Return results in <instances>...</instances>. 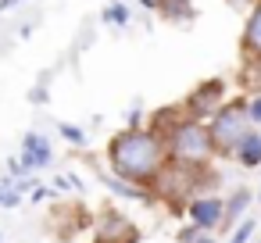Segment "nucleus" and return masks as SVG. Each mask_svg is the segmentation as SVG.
<instances>
[{
  "mask_svg": "<svg viewBox=\"0 0 261 243\" xmlns=\"http://www.w3.org/2000/svg\"><path fill=\"white\" fill-rule=\"evenodd\" d=\"M247 4H250V11H254L261 0H229V8H247Z\"/></svg>",
  "mask_w": 261,
  "mask_h": 243,
  "instance_id": "obj_22",
  "label": "nucleus"
},
{
  "mask_svg": "<svg viewBox=\"0 0 261 243\" xmlns=\"http://www.w3.org/2000/svg\"><path fill=\"white\" fill-rule=\"evenodd\" d=\"M0 239H4V232H0Z\"/></svg>",
  "mask_w": 261,
  "mask_h": 243,
  "instance_id": "obj_27",
  "label": "nucleus"
},
{
  "mask_svg": "<svg viewBox=\"0 0 261 243\" xmlns=\"http://www.w3.org/2000/svg\"><path fill=\"white\" fill-rule=\"evenodd\" d=\"M100 182L108 186V193L125 197V200H136V204H150V200H154L147 186H133V182H125V179H118V175H111V172H100Z\"/></svg>",
  "mask_w": 261,
  "mask_h": 243,
  "instance_id": "obj_10",
  "label": "nucleus"
},
{
  "mask_svg": "<svg viewBox=\"0 0 261 243\" xmlns=\"http://www.w3.org/2000/svg\"><path fill=\"white\" fill-rule=\"evenodd\" d=\"M22 165H25V172H40V168H47L50 161H54V147H50V140L43 136V132H25L22 136Z\"/></svg>",
  "mask_w": 261,
  "mask_h": 243,
  "instance_id": "obj_8",
  "label": "nucleus"
},
{
  "mask_svg": "<svg viewBox=\"0 0 261 243\" xmlns=\"http://www.w3.org/2000/svg\"><path fill=\"white\" fill-rule=\"evenodd\" d=\"M254 204V193L247 190V186H240V190H232L229 197H225V229H236L243 218H247V207Z\"/></svg>",
  "mask_w": 261,
  "mask_h": 243,
  "instance_id": "obj_11",
  "label": "nucleus"
},
{
  "mask_svg": "<svg viewBox=\"0 0 261 243\" xmlns=\"http://www.w3.org/2000/svg\"><path fill=\"white\" fill-rule=\"evenodd\" d=\"M247 115H250V125H254V129H261V90L247 100Z\"/></svg>",
  "mask_w": 261,
  "mask_h": 243,
  "instance_id": "obj_18",
  "label": "nucleus"
},
{
  "mask_svg": "<svg viewBox=\"0 0 261 243\" xmlns=\"http://www.w3.org/2000/svg\"><path fill=\"white\" fill-rule=\"evenodd\" d=\"M165 150H168V161H179V165H190V168H207L215 161L207 122H197V118L182 115L165 132Z\"/></svg>",
  "mask_w": 261,
  "mask_h": 243,
  "instance_id": "obj_3",
  "label": "nucleus"
},
{
  "mask_svg": "<svg viewBox=\"0 0 261 243\" xmlns=\"http://www.w3.org/2000/svg\"><path fill=\"white\" fill-rule=\"evenodd\" d=\"M257 200H261V190H257Z\"/></svg>",
  "mask_w": 261,
  "mask_h": 243,
  "instance_id": "obj_26",
  "label": "nucleus"
},
{
  "mask_svg": "<svg viewBox=\"0 0 261 243\" xmlns=\"http://www.w3.org/2000/svg\"><path fill=\"white\" fill-rule=\"evenodd\" d=\"M125 129H143V111H140V107H133V111H129V118H125Z\"/></svg>",
  "mask_w": 261,
  "mask_h": 243,
  "instance_id": "obj_20",
  "label": "nucleus"
},
{
  "mask_svg": "<svg viewBox=\"0 0 261 243\" xmlns=\"http://www.w3.org/2000/svg\"><path fill=\"white\" fill-rule=\"evenodd\" d=\"M186 214H190V222H193L197 229L215 232V229H222V222H225V197H218V193H197V197L186 204Z\"/></svg>",
  "mask_w": 261,
  "mask_h": 243,
  "instance_id": "obj_7",
  "label": "nucleus"
},
{
  "mask_svg": "<svg viewBox=\"0 0 261 243\" xmlns=\"http://www.w3.org/2000/svg\"><path fill=\"white\" fill-rule=\"evenodd\" d=\"M143 11H161V0H140Z\"/></svg>",
  "mask_w": 261,
  "mask_h": 243,
  "instance_id": "obj_23",
  "label": "nucleus"
},
{
  "mask_svg": "<svg viewBox=\"0 0 261 243\" xmlns=\"http://www.w3.org/2000/svg\"><path fill=\"white\" fill-rule=\"evenodd\" d=\"M58 129H61V140H68L72 147H86V129H79L72 122H61Z\"/></svg>",
  "mask_w": 261,
  "mask_h": 243,
  "instance_id": "obj_16",
  "label": "nucleus"
},
{
  "mask_svg": "<svg viewBox=\"0 0 261 243\" xmlns=\"http://www.w3.org/2000/svg\"><path fill=\"white\" fill-rule=\"evenodd\" d=\"M93 239L97 243H140V229L118 214V207H104L93 218Z\"/></svg>",
  "mask_w": 261,
  "mask_h": 243,
  "instance_id": "obj_6",
  "label": "nucleus"
},
{
  "mask_svg": "<svg viewBox=\"0 0 261 243\" xmlns=\"http://www.w3.org/2000/svg\"><path fill=\"white\" fill-rule=\"evenodd\" d=\"M161 15L168 22H190L193 18V8L186 4V0H161Z\"/></svg>",
  "mask_w": 261,
  "mask_h": 243,
  "instance_id": "obj_13",
  "label": "nucleus"
},
{
  "mask_svg": "<svg viewBox=\"0 0 261 243\" xmlns=\"http://www.w3.org/2000/svg\"><path fill=\"white\" fill-rule=\"evenodd\" d=\"M240 47H243V58H247L250 65H261V4L247 15V25H243V40H240Z\"/></svg>",
  "mask_w": 261,
  "mask_h": 243,
  "instance_id": "obj_9",
  "label": "nucleus"
},
{
  "mask_svg": "<svg viewBox=\"0 0 261 243\" xmlns=\"http://www.w3.org/2000/svg\"><path fill=\"white\" fill-rule=\"evenodd\" d=\"M104 22H108V25H118V29H122V25L129 22V8L122 4V0H118V4H108V8H104Z\"/></svg>",
  "mask_w": 261,
  "mask_h": 243,
  "instance_id": "obj_15",
  "label": "nucleus"
},
{
  "mask_svg": "<svg viewBox=\"0 0 261 243\" xmlns=\"http://www.w3.org/2000/svg\"><path fill=\"white\" fill-rule=\"evenodd\" d=\"M108 168L111 175L133 182V186H150V179L165 168L168 150H165V136L154 132L150 125L143 129H118L108 140Z\"/></svg>",
  "mask_w": 261,
  "mask_h": 243,
  "instance_id": "obj_1",
  "label": "nucleus"
},
{
  "mask_svg": "<svg viewBox=\"0 0 261 243\" xmlns=\"http://www.w3.org/2000/svg\"><path fill=\"white\" fill-rule=\"evenodd\" d=\"M254 229H257V225H254V218H243V222L232 229V236H229L225 243H250V239H254Z\"/></svg>",
  "mask_w": 261,
  "mask_h": 243,
  "instance_id": "obj_17",
  "label": "nucleus"
},
{
  "mask_svg": "<svg viewBox=\"0 0 261 243\" xmlns=\"http://www.w3.org/2000/svg\"><path fill=\"white\" fill-rule=\"evenodd\" d=\"M215 186H218V175L211 168H190L179 161H165V168L150 179L147 190L154 200H165V207L172 214H186V204L197 193H211Z\"/></svg>",
  "mask_w": 261,
  "mask_h": 243,
  "instance_id": "obj_2",
  "label": "nucleus"
},
{
  "mask_svg": "<svg viewBox=\"0 0 261 243\" xmlns=\"http://www.w3.org/2000/svg\"><path fill=\"white\" fill-rule=\"evenodd\" d=\"M197 243H215V236H211V232H200V239H197Z\"/></svg>",
  "mask_w": 261,
  "mask_h": 243,
  "instance_id": "obj_25",
  "label": "nucleus"
},
{
  "mask_svg": "<svg viewBox=\"0 0 261 243\" xmlns=\"http://www.w3.org/2000/svg\"><path fill=\"white\" fill-rule=\"evenodd\" d=\"M200 232H204V229H197V225L190 222V225H182V229L175 232V243H197V239H200Z\"/></svg>",
  "mask_w": 261,
  "mask_h": 243,
  "instance_id": "obj_19",
  "label": "nucleus"
},
{
  "mask_svg": "<svg viewBox=\"0 0 261 243\" xmlns=\"http://www.w3.org/2000/svg\"><path fill=\"white\" fill-rule=\"evenodd\" d=\"M18 204H22V193H18L15 182L4 175V179H0V207H8V211H11V207H18Z\"/></svg>",
  "mask_w": 261,
  "mask_h": 243,
  "instance_id": "obj_14",
  "label": "nucleus"
},
{
  "mask_svg": "<svg viewBox=\"0 0 261 243\" xmlns=\"http://www.w3.org/2000/svg\"><path fill=\"white\" fill-rule=\"evenodd\" d=\"M93 243H97V239H93Z\"/></svg>",
  "mask_w": 261,
  "mask_h": 243,
  "instance_id": "obj_28",
  "label": "nucleus"
},
{
  "mask_svg": "<svg viewBox=\"0 0 261 243\" xmlns=\"http://www.w3.org/2000/svg\"><path fill=\"white\" fill-rule=\"evenodd\" d=\"M47 197H50V190H47V186H36V190H33V204H43Z\"/></svg>",
  "mask_w": 261,
  "mask_h": 243,
  "instance_id": "obj_21",
  "label": "nucleus"
},
{
  "mask_svg": "<svg viewBox=\"0 0 261 243\" xmlns=\"http://www.w3.org/2000/svg\"><path fill=\"white\" fill-rule=\"evenodd\" d=\"M250 129H254V125H250V115H247V100H229V104L207 122L215 157H232L236 147L243 143V136H247Z\"/></svg>",
  "mask_w": 261,
  "mask_h": 243,
  "instance_id": "obj_4",
  "label": "nucleus"
},
{
  "mask_svg": "<svg viewBox=\"0 0 261 243\" xmlns=\"http://www.w3.org/2000/svg\"><path fill=\"white\" fill-rule=\"evenodd\" d=\"M232 161H236L240 168H261V129H250V132L243 136V143L236 147Z\"/></svg>",
  "mask_w": 261,
  "mask_h": 243,
  "instance_id": "obj_12",
  "label": "nucleus"
},
{
  "mask_svg": "<svg viewBox=\"0 0 261 243\" xmlns=\"http://www.w3.org/2000/svg\"><path fill=\"white\" fill-rule=\"evenodd\" d=\"M15 4H22V0H0V11H11Z\"/></svg>",
  "mask_w": 261,
  "mask_h": 243,
  "instance_id": "obj_24",
  "label": "nucleus"
},
{
  "mask_svg": "<svg viewBox=\"0 0 261 243\" xmlns=\"http://www.w3.org/2000/svg\"><path fill=\"white\" fill-rule=\"evenodd\" d=\"M229 104V86L225 79H204L200 86H193L182 100V115L197 118V122H211L222 107Z\"/></svg>",
  "mask_w": 261,
  "mask_h": 243,
  "instance_id": "obj_5",
  "label": "nucleus"
}]
</instances>
